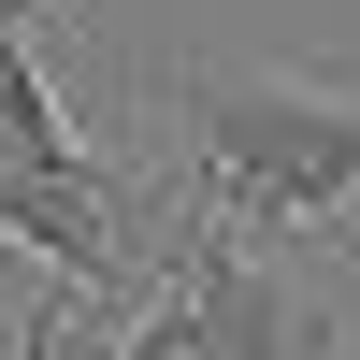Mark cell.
Wrapping results in <instances>:
<instances>
[{
  "instance_id": "cell-1",
  "label": "cell",
  "mask_w": 360,
  "mask_h": 360,
  "mask_svg": "<svg viewBox=\"0 0 360 360\" xmlns=\"http://www.w3.org/2000/svg\"><path fill=\"white\" fill-rule=\"evenodd\" d=\"M159 115H173L159 130L173 144L159 217L217 231L245 259H303V245L360 259V86L346 72H303V58H173Z\"/></svg>"
},
{
  "instance_id": "cell-2",
  "label": "cell",
  "mask_w": 360,
  "mask_h": 360,
  "mask_svg": "<svg viewBox=\"0 0 360 360\" xmlns=\"http://www.w3.org/2000/svg\"><path fill=\"white\" fill-rule=\"evenodd\" d=\"M0 15H44V0H0Z\"/></svg>"
}]
</instances>
